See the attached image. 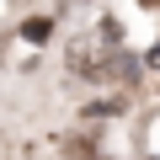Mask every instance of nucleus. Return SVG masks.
I'll list each match as a JSON object with an SVG mask.
<instances>
[{
	"mask_svg": "<svg viewBox=\"0 0 160 160\" xmlns=\"http://www.w3.org/2000/svg\"><path fill=\"white\" fill-rule=\"evenodd\" d=\"M112 59H123V53H107L96 38H75V43H69V69H75V75H112V69H123V64H112Z\"/></svg>",
	"mask_w": 160,
	"mask_h": 160,
	"instance_id": "1",
	"label": "nucleus"
},
{
	"mask_svg": "<svg viewBox=\"0 0 160 160\" xmlns=\"http://www.w3.org/2000/svg\"><path fill=\"white\" fill-rule=\"evenodd\" d=\"M149 75L160 80V43H155V53H149Z\"/></svg>",
	"mask_w": 160,
	"mask_h": 160,
	"instance_id": "2",
	"label": "nucleus"
}]
</instances>
